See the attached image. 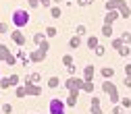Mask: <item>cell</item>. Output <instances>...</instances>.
<instances>
[{"label": "cell", "mask_w": 131, "mask_h": 114, "mask_svg": "<svg viewBox=\"0 0 131 114\" xmlns=\"http://www.w3.org/2000/svg\"><path fill=\"white\" fill-rule=\"evenodd\" d=\"M15 58H17V62H21V67H27V64H29V58H27V52L23 50V48H19V52L15 54Z\"/></svg>", "instance_id": "obj_13"}, {"label": "cell", "mask_w": 131, "mask_h": 114, "mask_svg": "<svg viewBox=\"0 0 131 114\" xmlns=\"http://www.w3.org/2000/svg\"><path fill=\"white\" fill-rule=\"evenodd\" d=\"M117 52H119V56H121V58H127V56L131 54V48H129L127 44H123V46L119 48V50H117Z\"/></svg>", "instance_id": "obj_21"}, {"label": "cell", "mask_w": 131, "mask_h": 114, "mask_svg": "<svg viewBox=\"0 0 131 114\" xmlns=\"http://www.w3.org/2000/svg\"><path fill=\"white\" fill-rule=\"evenodd\" d=\"M15 97H17V100H23V97H27V91H25V85H17L15 87Z\"/></svg>", "instance_id": "obj_15"}, {"label": "cell", "mask_w": 131, "mask_h": 114, "mask_svg": "<svg viewBox=\"0 0 131 114\" xmlns=\"http://www.w3.org/2000/svg\"><path fill=\"white\" fill-rule=\"evenodd\" d=\"M77 97H79V91H69L67 100H64V106L67 108H75L77 106Z\"/></svg>", "instance_id": "obj_9"}, {"label": "cell", "mask_w": 131, "mask_h": 114, "mask_svg": "<svg viewBox=\"0 0 131 114\" xmlns=\"http://www.w3.org/2000/svg\"><path fill=\"white\" fill-rule=\"evenodd\" d=\"M67 44H69V50H75V48H79V46H81V37H79V35H73Z\"/></svg>", "instance_id": "obj_19"}, {"label": "cell", "mask_w": 131, "mask_h": 114, "mask_svg": "<svg viewBox=\"0 0 131 114\" xmlns=\"http://www.w3.org/2000/svg\"><path fill=\"white\" fill-rule=\"evenodd\" d=\"M81 85H83V79L77 77V75H73L64 81V89L67 91H81Z\"/></svg>", "instance_id": "obj_4"}, {"label": "cell", "mask_w": 131, "mask_h": 114, "mask_svg": "<svg viewBox=\"0 0 131 114\" xmlns=\"http://www.w3.org/2000/svg\"><path fill=\"white\" fill-rule=\"evenodd\" d=\"M96 85H94V81H83V85H81V91H85V93H94Z\"/></svg>", "instance_id": "obj_20"}, {"label": "cell", "mask_w": 131, "mask_h": 114, "mask_svg": "<svg viewBox=\"0 0 131 114\" xmlns=\"http://www.w3.org/2000/svg\"><path fill=\"white\" fill-rule=\"evenodd\" d=\"M102 91L108 95V93H112V91H117V85H114L110 79H102Z\"/></svg>", "instance_id": "obj_12"}, {"label": "cell", "mask_w": 131, "mask_h": 114, "mask_svg": "<svg viewBox=\"0 0 131 114\" xmlns=\"http://www.w3.org/2000/svg\"><path fill=\"white\" fill-rule=\"evenodd\" d=\"M40 4H42V6H48V8L52 6V4H50V0H40Z\"/></svg>", "instance_id": "obj_44"}, {"label": "cell", "mask_w": 131, "mask_h": 114, "mask_svg": "<svg viewBox=\"0 0 131 114\" xmlns=\"http://www.w3.org/2000/svg\"><path fill=\"white\" fill-rule=\"evenodd\" d=\"M94 52H96V56H104V54H106V48H104L102 44H98V46L94 48Z\"/></svg>", "instance_id": "obj_30"}, {"label": "cell", "mask_w": 131, "mask_h": 114, "mask_svg": "<svg viewBox=\"0 0 131 114\" xmlns=\"http://www.w3.org/2000/svg\"><path fill=\"white\" fill-rule=\"evenodd\" d=\"M58 2H62V0H54V4H58Z\"/></svg>", "instance_id": "obj_46"}, {"label": "cell", "mask_w": 131, "mask_h": 114, "mask_svg": "<svg viewBox=\"0 0 131 114\" xmlns=\"http://www.w3.org/2000/svg\"><path fill=\"white\" fill-rule=\"evenodd\" d=\"M94 77H96V67L94 64H85V69H83V81H94Z\"/></svg>", "instance_id": "obj_8"}, {"label": "cell", "mask_w": 131, "mask_h": 114, "mask_svg": "<svg viewBox=\"0 0 131 114\" xmlns=\"http://www.w3.org/2000/svg\"><path fill=\"white\" fill-rule=\"evenodd\" d=\"M77 4H79V6H88L90 0H77Z\"/></svg>", "instance_id": "obj_43"}, {"label": "cell", "mask_w": 131, "mask_h": 114, "mask_svg": "<svg viewBox=\"0 0 131 114\" xmlns=\"http://www.w3.org/2000/svg\"><path fill=\"white\" fill-rule=\"evenodd\" d=\"M40 81H42V75L40 73H29L25 77V83H40Z\"/></svg>", "instance_id": "obj_17"}, {"label": "cell", "mask_w": 131, "mask_h": 114, "mask_svg": "<svg viewBox=\"0 0 131 114\" xmlns=\"http://www.w3.org/2000/svg\"><path fill=\"white\" fill-rule=\"evenodd\" d=\"M102 35L104 37H112V25H108V23L102 25Z\"/></svg>", "instance_id": "obj_22"}, {"label": "cell", "mask_w": 131, "mask_h": 114, "mask_svg": "<svg viewBox=\"0 0 131 114\" xmlns=\"http://www.w3.org/2000/svg\"><path fill=\"white\" fill-rule=\"evenodd\" d=\"M117 19H119V10H108V12H106V17H104V23L112 25Z\"/></svg>", "instance_id": "obj_14"}, {"label": "cell", "mask_w": 131, "mask_h": 114, "mask_svg": "<svg viewBox=\"0 0 131 114\" xmlns=\"http://www.w3.org/2000/svg\"><path fill=\"white\" fill-rule=\"evenodd\" d=\"M123 108H131V97H121V102H119Z\"/></svg>", "instance_id": "obj_37"}, {"label": "cell", "mask_w": 131, "mask_h": 114, "mask_svg": "<svg viewBox=\"0 0 131 114\" xmlns=\"http://www.w3.org/2000/svg\"><path fill=\"white\" fill-rule=\"evenodd\" d=\"M27 23H29V12L25 8H17V10L13 12V25L17 27V29L27 27Z\"/></svg>", "instance_id": "obj_1"}, {"label": "cell", "mask_w": 131, "mask_h": 114, "mask_svg": "<svg viewBox=\"0 0 131 114\" xmlns=\"http://www.w3.org/2000/svg\"><path fill=\"white\" fill-rule=\"evenodd\" d=\"M75 73H77V67H75V62H73V64H69V67H67V75H69V77H73Z\"/></svg>", "instance_id": "obj_38"}, {"label": "cell", "mask_w": 131, "mask_h": 114, "mask_svg": "<svg viewBox=\"0 0 131 114\" xmlns=\"http://www.w3.org/2000/svg\"><path fill=\"white\" fill-rule=\"evenodd\" d=\"M8 81H10V87H17L21 83V77L19 75H8Z\"/></svg>", "instance_id": "obj_27"}, {"label": "cell", "mask_w": 131, "mask_h": 114, "mask_svg": "<svg viewBox=\"0 0 131 114\" xmlns=\"http://www.w3.org/2000/svg\"><path fill=\"white\" fill-rule=\"evenodd\" d=\"M100 75H102V79H112L114 77V69L112 67H102L100 69Z\"/></svg>", "instance_id": "obj_16"}, {"label": "cell", "mask_w": 131, "mask_h": 114, "mask_svg": "<svg viewBox=\"0 0 131 114\" xmlns=\"http://www.w3.org/2000/svg\"><path fill=\"white\" fill-rule=\"evenodd\" d=\"M48 114H67L64 100H58V97L50 100V104H48Z\"/></svg>", "instance_id": "obj_2"}, {"label": "cell", "mask_w": 131, "mask_h": 114, "mask_svg": "<svg viewBox=\"0 0 131 114\" xmlns=\"http://www.w3.org/2000/svg\"><path fill=\"white\" fill-rule=\"evenodd\" d=\"M0 87H2V89H10V81H8V77H0Z\"/></svg>", "instance_id": "obj_32"}, {"label": "cell", "mask_w": 131, "mask_h": 114, "mask_svg": "<svg viewBox=\"0 0 131 114\" xmlns=\"http://www.w3.org/2000/svg\"><path fill=\"white\" fill-rule=\"evenodd\" d=\"M31 40H34V44H36V48H38V46H40V44L46 40V33H36V35L31 37Z\"/></svg>", "instance_id": "obj_28"}, {"label": "cell", "mask_w": 131, "mask_h": 114, "mask_svg": "<svg viewBox=\"0 0 131 114\" xmlns=\"http://www.w3.org/2000/svg\"><path fill=\"white\" fill-rule=\"evenodd\" d=\"M50 15H52V19H60V15H62V10L54 4V6H50Z\"/></svg>", "instance_id": "obj_26"}, {"label": "cell", "mask_w": 131, "mask_h": 114, "mask_svg": "<svg viewBox=\"0 0 131 114\" xmlns=\"http://www.w3.org/2000/svg\"><path fill=\"white\" fill-rule=\"evenodd\" d=\"M90 110H92V114H104V110L100 108V97H98V95L92 97V106H90Z\"/></svg>", "instance_id": "obj_11"}, {"label": "cell", "mask_w": 131, "mask_h": 114, "mask_svg": "<svg viewBox=\"0 0 131 114\" xmlns=\"http://www.w3.org/2000/svg\"><path fill=\"white\" fill-rule=\"evenodd\" d=\"M27 58H29V62H36V64H38V62H44V60H46V52H42L40 48H36L34 52L27 54Z\"/></svg>", "instance_id": "obj_7"}, {"label": "cell", "mask_w": 131, "mask_h": 114, "mask_svg": "<svg viewBox=\"0 0 131 114\" xmlns=\"http://www.w3.org/2000/svg\"><path fill=\"white\" fill-rule=\"evenodd\" d=\"M38 48H40L42 52H46V54H48V50H50V42H48V40H44V42H42Z\"/></svg>", "instance_id": "obj_33"}, {"label": "cell", "mask_w": 131, "mask_h": 114, "mask_svg": "<svg viewBox=\"0 0 131 114\" xmlns=\"http://www.w3.org/2000/svg\"><path fill=\"white\" fill-rule=\"evenodd\" d=\"M0 58H2V62L8 64V67H15V64H17V58H15V54L8 50V46H4V44H0Z\"/></svg>", "instance_id": "obj_3"}, {"label": "cell", "mask_w": 131, "mask_h": 114, "mask_svg": "<svg viewBox=\"0 0 131 114\" xmlns=\"http://www.w3.org/2000/svg\"><path fill=\"white\" fill-rule=\"evenodd\" d=\"M121 42L127 44V46H131V33H129V31H123V33H121Z\"/></svg>", "instance_id": "obj_29"}, {"label": "cell", "mask_w": 131, "mask_h": 114, "mask_svg": "<svg viewBox=\"0 0 131 114\" xmlns=\"http://www.w3.org/2000/svg\"><path fill=\"white\" fill-rule=\"evenodd\" d=\"M108 100H110V104L114 106V104H119L121 102V95H119V91H112V93H108Z\"/></svg>", "instance_id": "obj_23"}, {"label": "cell", "mask_w": 131, "mask_h": 114, "mask_svg": "<svg viewBox=\"0 0 131 114\" xmlns=\"http://www.w3.org/2000/svg\"><path fill=\"white\" fill-rule=\"evenodd\" d=\"M125 75H131V62L125 64Z\"/></svg>", "instance_id": "obj_45"}, {"label": "cell", "mask_w": 131, "mask_h": 114, "mask_svg": "<svg viewBox=\"0 0 131 114\" xmlns=\"http://www.w3.org/2000/svg\"><path fill=\"white\" fill-rule=\"evenodd\" d=\"M119 15H121L123 19H127L129 15H131V10H129V6H123V8H119Z\"/></svg>", "instance_id": "obj_34"}, {"label": "cell", "mask_w": 131, "mask_h": 114, "mask_svg": "<svg viewBox=\"0 0 131 114\" xmlns=\"http://www.w3.org/2000/svg\"><path fill=\"white\" fill-rule=\"evenodd\" d=\"M44 114H46V112H44Z\"/></svg>", "instance_id": "obj_50"}, {"label": "cell", "mask_w": 131, "mask_h": 114, "mask_svg": "<svg viewBox=\"0 0 131 114\" xmlns=\"http://www.w3.org/2000/svg\"><path fill=\"white\" fill-rule=\"evenodd\" d=\"M110 46H112V48H114V50H119V48H121V46H123V42H121V37H114V40H112V42H110Z\"/></svg>", "instance_id": "obj_35"}, {"label": "cell", "mask_w": 131, "mask_h": 114, "mask_svg": "<svg viewBox=\"0 0 131 114\" xmlns=\"http://www.w3.org/2000/svg\"><path fill=\"white\" fill-rule=\"evenodd\" d=\"M123 85H125V87H131V75H127V77L123 79Z\"/></svg>", "instance_id": "obj_41"}, {"label": "cell", "mask_w": 131, "mask_h": 114, "mask_svg": "<svg viewBox=\"0 0 131 114\" xmlns=\"http://www.w3.org/2000/svg\"><path fill=\"white\" fill-rule=\"evenodd\" d=\"M29 6L31 8H38L40 6V0H29Z\"/></svg>", "instance_id": "obj_42"}, {"label": "cell", "mask_w": 131, "mask_h": 114, "mask_svg": "<svg viewBox=\"0 0 131 114\" xmlns=\"http://www.w3.org/2000/svg\"><path fill=\"white\" fill-rule=\"evenodd\" d=\"M60 85H62V81H60L56 75L48 79V87H50V89H56V87H60Z\"/></svg>", "instance_id": "obj_18"}, {"label": "cell", "mask_w": 131, "mask_h": 114, "mask_svg": "<svg viewBox=\"0 0 131 114\" xmlns=\"http://www.w3.org/2000/svg\"><path fill=\"white\" fill-rule=\"evenodd\" d=\"M23 85H25L27 95H31V97H40V95L44 93V89H42L40 83H23Z\"/></svg>", "instance_id": "obj_5"}, {"label": "cell", "mask_w": 131, "mask_h": 114, "mask_svg": "<svg viewBox=\"0 0 131 114\" xmlns=\"http://www.w3.org/2000/svg\"><path fill=\"white\" fill-rule=\"evenodd\" d=\"M98 44H100V40H98L96 35H90V37H88V48H90V50H94Z\"/></svg>", "instance_id": "obj_24"}, {"label": "cell", "mask_w": 131, "mask_h": 114, "mask_svg": "<svg viewBox=\"0 0 131 114\" xmlns=\"http://www.w3.org/2000/svg\"><path fill=\"white\" fill-rule=\"evenodd\" d=\"M123 6H127L125 0H108V2H106V10H119Z\"/></svg>", "instance_id": "obj_10"}, {"label": "cell", "mask_w": 131, "mask_h": 114, "mask_svg": "<svg viewBox=\"0 0 131 114\" xmlns=\"http://www.w3.org/2000/svg\"><path fill=\"white\" fill-rule=\"evenodd\" d=\"M62 64H64V67L73 64V56H71V54H64V56H62Z\"/></svg>", "instance_id": "obj_36"}, {"label": "cell", "mask_w": 131, "mask_h": 114, "mask_svg": "<svg viewBox=\"0 0 131 114\" xmlns=\"http://www.w3.org/2000/svg\"><path fill=\"white\" fill-rule=\"evenodd\" d=\"M0 62H2V58H0Z\"/></svg>", "instance_id": "obj_47"}, {"label": "cell", "mask_w": 131, "mask_h": 114, "mask_svg": "<svg viewBox=\"0 0 131 114\" xmlns=\"http://www.w3.org/2000/svg\"><path fill=\"white\" fill-rule=\"evenodd\" d=\"M75 35H79V37L88 35V27H85V25H77V29H75Z\"/></svg>", "instance_id": "obj_25"}, {"label": "cell", "mask_w": 131, "mask_h": 114, "mask_svg": "<svg viewBox=\"0 0 131 114\" xmlns=\"http://www.w3.org/2000/svg\"><path fill=\"white\" fill-rule=\"evenodd\" d=\"M31 114H34V112H31Z\"/></svg>", "instance_id": "obj_49"}, {"label": "cell", "mask_w": 131, "mask_h": 114, "mask_svg": "<svg viewBox=\"0 0 131 114\" xmlns=\"http://www.w3.org/2000/svg\"><path fill=\"white\" fill-rule=\"evenodd\" d=\"M2 112L4 114H13V106L10 104H2Z\"/></svg>", "instance_id": "obj_39"}, {"label": "cell", "mask_w": 131, "mask_h": 114, "mask_svg": "<svg viewBox=\"0 0 131 114\" xmlns=\"http://www.w3.org/2000/svg\"><path fill=\"white\" fill-rule=\"evenodd\" d=\"M0 33H8V25L0 21Z\"/></svg>", "instance_id": "obj_40"}, {"label": "cell", "mask_w": 131, "mask_h": 114, "mask_svg": "<svg viewBox=\"0 0 131 114\" xmlns=\"http://www.w3.org/2000/svg\"><path fill=\"white\" fill-rule=\"evenodd\" d=\"M10 40H13V44H17L19 48H23V46L27 44V37L23 35L21 29H13V31H10Z\"/></svg>", "instance_id": "obj_6"}, {"label": "cell", "mask_w": 131, "mask_h": 114, "mask_svg": "<svg viewBox=\"0 0 131 114\" xmlns=\"http://www.w3.org/2000/svg\"><path fill=\"white\" fill-rule=\"evenodd\" d=\"M44 33H46V37H54V35H56V27H54V25L46 27V31H44Z\"/></svg>", "instance_id": "obj_31"}, {"label": "cell", "mask_w": 131, "mask_h": 114, "mask_svg": "<svg viewBox=\"0 0 131 114\" xmlns=\"http://www.w3.org/2000/svg\"><path fill=\"white\" fill-rule=\"evenodd\" d=\"M0 77H2V73H0Z\"/></svg>", "instance_id": "obj_48"}]
</instances>
